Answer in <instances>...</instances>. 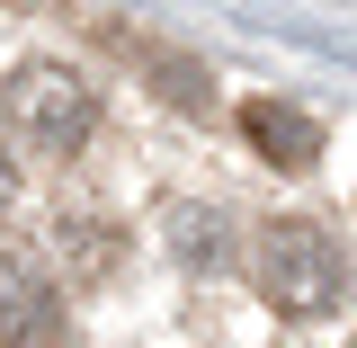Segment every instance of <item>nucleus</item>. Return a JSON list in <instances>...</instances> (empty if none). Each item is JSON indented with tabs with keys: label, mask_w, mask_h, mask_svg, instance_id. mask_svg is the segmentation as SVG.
Wrapping results in <instances>:
<instances>
[{
	"label": "nucleus",
	"mask_w": 357,
	"mask_h": 348,
	"mask_svg": "<svg viewBox=\"0 0 357 348\" xmlns=\"http://www.w3.org/2000/svg\"><path fill=\"white\" fill-rule=\"evenodd\" d=\"M241 134H250V152H259L268 170H312V152H321V126H312L295 98H250L241 107Z\"/></svg>",
	"instance_id": "obj_4"
},
{
	"label": "nucleus",
	"mask_w": 357,
	"mask_h": 348,
	"mask_svg": "<svg viewBox=\"0 0 357 348\" xmlns=\"http://www.w3.org/2000/svg\"><path fill=\"white\" fill-rule=\"evenodd\" d=\"M178 250H188V268H223L232 259V241L215 232V215H197V206L178 215Z\"/></svg>",
	"instance_id": "obj_6"
},
{
	"label": "nucleus",
	"mask_w": 357,
	"mask_h": 348,
	"mask_svg": "<svg viewBox=\"0 0 357 348\" xmlns=\"http://www.w3.org/2000/svg\"><path fill=\"white\" fill-rule=\"evenodd\" d=\"M63 331H72V312L54 295L45 259L0 250V348H63Z\"/></svg>",
	"instance_id": "obj_3"
},
{
	"label": "nucleus",
	"mask_w": 357,
	"mask_h": 348,
	"mask_svg": "<svg viewBox=\"0 0 357 348\" xmlns=\"http://www.w3.org/2000/svg\"><path fill=\"white\" fill-rule=\"evenodd\" d=\"M98 126V89L72 72V63H18L0 81V134L36 161H72Z\"/></svg>",
	"instance_id": "obj_1"
},
{
	"label": "nucleus",
	"mask_w": 357,
	"mask_h": 348,
	"mask_svg": "<svg viewBox=\"0 0 357 348\" xmlns=\"http://www.w3.org/2000/svg\"><path fill=\"white\" fill-rule=\"evenodd\" d=\"M18 206V161H9V134H0V215Z\"/></svg>",
	"instance_id": "obj_7"
},
{
	"label": "nucleus",
	"mask_w": 357,
	"mask_h": 348,
	"mask_svg": "<svg viewBox=\"0 0 357 348\" xmlns=\"http://www.w3.org/2000/svg\"><path fill=\"white\" fill-rule=\"evenodd\" d=\"M250 277H259V295L286 321H304V312H331L340 304V286H349V268H340V241L304 215H277L259 232V250H250Z\"/></svg>",
	"instance_id": "obj_2"
},
{
	"label": "nucleus",
	"mask_w": 357,
	"mask_h": 348,
	"mask_svg": "<svg viewBox=\"0 0 357 348\" xmlns=\"http://www.w3.org/2000/svg\"><path fill=\"white\" fill-rule=\"evenodd\" d=\"M63 250H72V268H81V277H107V268H116V223L72 215V223H63Z\"/></svg>",
	"instance_id": "obj_5"
}]
</instances>
